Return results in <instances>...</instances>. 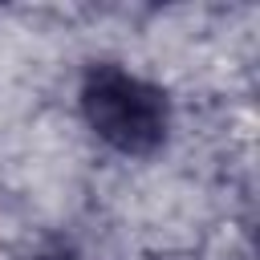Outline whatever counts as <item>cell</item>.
Segmentation results:
<instances>
[{
    "label": "cell",
    "instance_id": "cell-1",
    "mask_svg": "<svg viewBox=\"0 0 260 260\" xmlns=\"http://www.w3.org/2000/svg\"><path fill=\"white\" fill-rule=\"evenodd\" d=\"M81 110L98 138H106L122 154H150L167 138V98L150 81L118 69L93 65L81 85Z\"/></svg>",
    "mask_w": 260,
    "mask_h": 260
},
{
    "label": "cell",
    "instance_id": "cell-2",
    "mask_svg": "<svg viewBox=\"0 0 260 260\" xmlns=\"http://www.w3.org/2000/svg\"><path fill=\"white\" fill-rule=\"evenodd\" d=\"M41 260H73V256H41Z\"/></svg>",
    "mask_w": 260,
    "mask_h": 260
}]
</instances>
